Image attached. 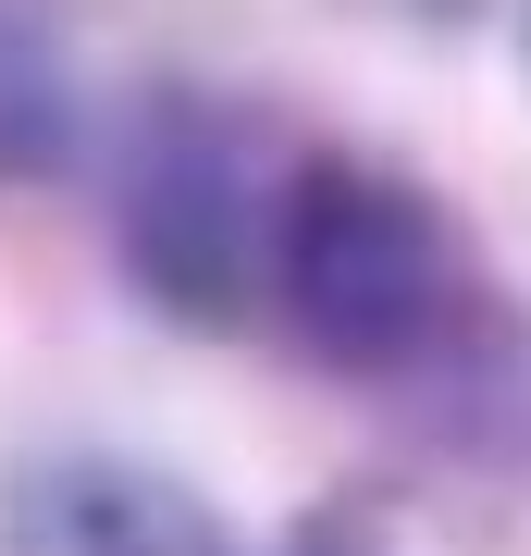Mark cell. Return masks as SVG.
I'll return each mask as SVG.
<instances>
[{
	"label": "cell",
	"instance_id": "6da1fadb",
	"mask_svg": "<svg viewBox=\"0 0 531 556\" xmlns=\"http://www.w3.org/2000/svg\"><path fill=\"white\" fill-rule=\"evenodd\" d=\"M273 298L296 321V346L334 358V371H420L470 321V248H457V223L408 174L321 149L285 174Z\"/></svg>",
	"mask_w": 531,
	"mask_h": 556
},
{
	"label": "cell",
	"instance_id": "7a4b0ae2",
	"mask_svg": "<svg viewBox=\"0 0 531 556\" xmlns=\"http://www.w3.org/2000/svg\"><path fill=\"white\" fill-rule=\"evenodd\" d=\"M273 211L285 186H260V149L236 112L161 100L124 174V260L174 321H236L273 285Z\"/></svg>",
	"mask_w": 531,
	"mask_h": 556
},
{
	"label": "cell",
	"instance_id": "3957f363",
	"mask_svg": "<svg viewBox=\"0 0 531 556\" xmlns=\"http://www.w3.org/2000/svg\"><path fill=\"white\" fill-rule=\"evenodd\" d=\"M0 556H236V532L211 519L198 482L149 470V457L62 445L0 482Z\"/></svg>",
	"mask_w": 531,
	"mask_h": 556
},
{
	"label": "cell",
	"instance_id": "277c9868",
	"mask_svg": "<svg viewBox=\"0 0 531 556\" xmlns=\"http://www.w3.org/2000/svg\"><path fill=\"white\" fill-rule=\"evenodd\" d=\"M62 149H75V87L38 25L0 13V174H62Z\"/></svg>",
	"mask_w": 531,
	"mask_h": 556
},
{
	"label": "cell",
	"instance_id": "5b68a950",
	"mask_svg": "<svg viewBox=\"0 0 531 556\" xmlns=\"http://www.w3.org/2000/svg\"><path fill=\"white\" fill-rule=\"evenodd\" d=\"M285 556H383V532H371L358 507H321V519H296V544H285Z\"/></svg>",
	"mask_w": 531,
	"mask_h": 556
},
{
	"label": "cell",
	"instance_id": "8992f818",
	"mask_svg": "<svg viewBox=\"0 0 531 556\" xmlns=\"http://www.w3.org/2000/svg\"><path fill=\"white\" fill-rule=\"evenodd\" d=\"M395 13H470V0H395Z\"/></svg>",
	"mask_w": 531,
	"mask_h": 556
}]
</instances>
